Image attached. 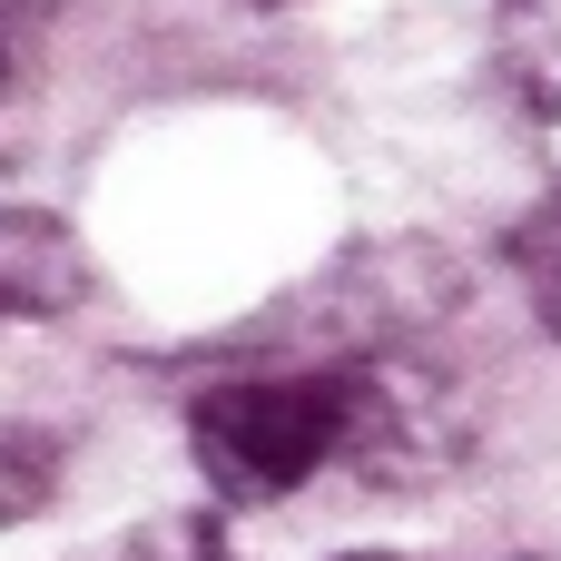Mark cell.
<instances>
[{"label":"cell","instance_id":"cell-9","mask_svg":"<svg viewBox=\"0 0 561 561\" xmlns=\"http://www.w3.org/2000/svg\"><path fill=\"white\" fill-rule=\"evenodd\" d=\"M345 561H404V552H345Z\"/></svg>","mask_w":561,"mask_h":561},{"label":"cell","instance_id":"cell-2","mask_svg":"<svg viewBox=\"0 0 561 561\" xmlns=\"http://www.w3.org/2000/svg\"><path fill=\"white\" fill-rule=\"evenodd\" d=\"M473 454V404L424 345H375L345 365V473L424 493Z\"/></svg>","mask_w":561,"mask_h":561},{"label":"cell","instance_id":"cell-6","mask_svg":"<svg viewBox=\"0 0 561 561\" xmlns=\"http://www.w3.org/2000/svg\"><path fill=\"white\" fill-rule=\"evenodd\" d=\"M513 266H523V286H533V316H542V335H561V187L513 227Z\"/></svg>","mask_w":561,"mask_h":561},{"label":"cell","instance_id":"cell-7","mask_svg":"<svg viewBox=\"0 0 561 561\" xmlns=\"http://www.w3.org/2000/svg\"><path fill=\"white\" fill-rule=\"evenodd\" d=\"M118 561H237V552H227V533H217V523H197V513H168V523H148V533H138Z\"/></svg>","mask_w":561,"mask_h":561},{"label":"cell","instance_id":"cell-3","mask_svg":"<svg viewBox=\"0 0 561 561\" xmlns=\"http://www.w3.org/2000/svg\"><path fill=\"white\" fill-rule=\"evenodd\" d=\"M89 296V256L49 207H0V325L20 316H69Z\"/></svg>","mask_w":561,"mask_h":561},{"label":"cell","instance_id":"cell-1","mask_svg":"<svg viewBox=\"0 0 561 561\" xmlns=\"http://www.w3.org/2000/svg\"><path fill=\"white\" fill-rule=\"evenodd\" d=\"M197 473L227 503H276L306 473L345 463V365H276V375H227L187 404Z\"/></svg>","mask_w":561,"mask_h":561},{"label":"cell","instance_id":"cell-5","mask_svg":"<svg viewBox=\"0 0 561 561\" xmlns=\"http://www.w3.org/2000/svg\"><path fill=\"white\" fill-rule=\"evenodd\" d=\"M49 493H59V434L0 424V523H30Z\"/></svg>","mask_w":561,"mask_h":561},{"label":"cell","instance_id":"cell-8","mask_svg":"<svg viewBox=\"0 0 561 561\" xmlns=\"http://www.w3.org/2000/svg\"><path fill=\"white\" fill-rule=\"evenodd\" d=\"M39 39H49V0H0V99L39 69Z\"/></svg>","mask_w":561,"mask_h":561},{"label":"cell","instance_id":"cell-10","mask_svg":"<svg viewBox=\"0 0 561 561\" xmlns=\"http://www.w3.org/2000/svg\"><path fill=\"white\" fill-rule=\"evenodd\" d=\"M266 10H276V0H266Z\"/></svg>","mask_w":561,"mask_h":561},{"label":"cell","instance_id":"cell-4","mask_svg":"<svg viewBox=\"0 0 561 561\" xmlns=\"http://www.w3.org/2000/svg\"><path fill=\"white\" fill-rule=\"evenodd\" d=\"M493 79L542 128H561V0H503L493 10Z\"/></svg>","mask_w":561,"mask_h":561}]
</instances>
